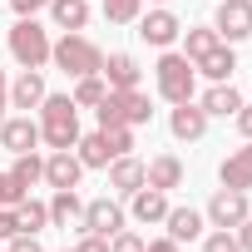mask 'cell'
<instances>
[{"label": "cell", "mask_w": 252, "mask_h": 252, "mask_svg": "<svg viewBox=\"0 0 252 252\" xmlns=\"http://www.w3.org/2000/svg\"><path fill=\"white\" fill-rule=\"evenodd\" d=\"M109 188H119V193H139V188H144V163L129 158V154L114 158V163H109Z\"/></svg>", "instance_id": "obj_19"}, {"label": "cell", "mask_w": 252, "mask_h": 252, "mask_svg": "<svg viewBox=\"0 0 252 252\" xmlns=\"http://www.w3.org/2000/svg\"><path fill=\"white\" fill-rule=\"evenodd\" d=\"M109 94V84H104V74H84L79 84H74V109H99V99Z\"/></svg>", "instance_id": "obj_26"}, {"label": "cell", "mask_w": 252, "mask_h": 252, "mask_svg": "<svg viewBox=\"0 0 252 252\" xmlns=\"http://www.w3.org/2000/svg\"><path fill=\"white\" fill-rule=\"evenodd\" d=\"M15 232H20V218H15V208H0V237L10 242Z\"/></svg>", "instance_id": "obj_33"}, {"label": "cell", "mask_w": 252, "mask_h": 252, "mask_svg": "<svg viewBox=\"0 0 252 252\" xmlns=\"http://www.w3.org/2000/svg\"><path fill=\"white\" fill-rule=\"evenodd\" d=\"M144 10V0H104V20L109 25H134Z\"/></svg>", "instance_id": "obj_28"}, {"label": "cell", "mask_w": 252, "mask_h": 252, "mask_svg": "<svg viewBox=\"0 0 252 252\" xmlns=\"http://www.w3.org/2000/svg\"><path fill=\"white\" fill-rule=\"evenodd\" d=\"M10 55L25 69H40L50 60V35H45V25H35V15H25V20L10 25Z\"/></svg>", "instance_id": "obj_3"}, {"label": "cell", "mask_w": 252, "mask_h": 252, "mask_svg": "<svg viewBox=\"0 0 252 252\" xmlns=\"http://www.w3.org/2000/svg\"><path fill=\"white\" fill-rule=\"evenodd\" d=\"M79 173H84V163H79V154H69V149H55V154L45 158V183H50V188H79Z\"/></svg>", "instance_id": "obj_10"}, {"label": "cell", "mask_w": 252, "mask_h": 252, "mask_svg": "<svg viewBox=\"0 0 252 252\" xmlns=\"http://www.w3.org/2000/svg\"><path fill=\"white\" fill-rule=\"evenodd\" d=\"M40 139L50 149H74L79 144V109L69 94H45L40 104Z\"/></svg>", "instance_id": "obj_1"}, {"label": "cell", "mask_w": 252, "mask_h": 252, "mask_svg": "<svg viewBox=\"0 0 252 252\" xmlns=\"http://www.w3.org/2000/svg\"><path fill=\"white\" fill-rule=\"evenodd\" d=\"M168 129H173V139H183V144H193V139H203L208 134V114L188 99V104H173V119H168Z\"/></svg>", "instance_id": "obj_12"}, {"label": "cell", "mask_w": 252, "mask_h": 252, "mask_svg": "<svg viewBox=\"0 0 252 252\" xmlns=\"http://www.w3.org/2000/svg\"><path fill=\"white\" fill-rule=\"evenodd\" d=\"M178 35H183V25H178L173 10H149V15L139 20V40H144V45H158V50H163V45H173Z\"/></svg>", "instance_id": "obj_8"}, {"label": "cell", "mask_w": 252, "mask_h": 252, "mask_svg": "<svg viewBox=\"0 0 252 252\" xmlns=\"http://www.w3.org/2000/svg\"><path fill=\"white\" fill-rule=\"evenodd\" d=\"M50 15L60 30H84L89 20V0H50Z\"/></svg>", "instance_id": "obj_23"}, {"label": "cell", "mask_w": 252, "mask_h": 252, "mask_svg": "<svg viewBox=\"0 0 252 252\" xmlns=\"http://www.w3.org/2000/svg\"><path fill=\"white\" fill-rule=\"evenodd\" d=\"M104 139H109V154L114 158H124V154L134 149V129H104Z\"/></svg>", "instance_id": "obj_30"}, {"label": "cell", "mask_w": 252, "mask_h": 252, "mask_svg": "<svg viewBox=\"0 0 252 252\" xmlns=\"http://www.w3.org/2000/svg\"><path fill=\"white\" fill-rule=\"evenodd\" d=\"M154 74H158V94H163L168 104H188V99H193V79H198L193 60H183V55H163Z\"/></svg>", "instance_id": "obj_4"}, {"label": "cell", "mask_w": 252, "mask_h": 252, "mask_svg": "<svg viewBox=\"0 0 252 252\" xmlns=\"http://www.w3.org/2000/svg\"><path fill=\"white\" fill-rule=\"evenodd\" d=\"M74 252H109V237H99V232H89V237H84V242H79Z\"/></svg>", "instance_id": "obj_37"}, {"label": "cell", "mask_w": 252, "mask_h": 252, "mask_svg": "<svg viewBox=\"0 0 252 252\" xmlns=\"http://www.w3.org/2000/svg\"><path fill=\"white\" fill-rule=\"evenodd\" d=\"M247 218H252L247 193H237V188H218V193H213V203H208V222H213V227H237V222H247Z\"/></svg>", "instance_id": "obj_6"}, {"label": "cell", "mask_w": 252, "mask_h": 252, "mask_svg": "<svg viewBox=\"0 0 252 252\" xmlns=\"http://www.w3.org/2000/svg\"><path fill=\"white\" fill-rule=\"evenodd\" d=\"M213 30H218L222 40H247V35H252V0H218Z\"/></svg>", "instance_id": "obj_5"}, {"label": "cell", "mask_w": 252, "mask_h": 252, "mask_svg": "<svg viewBox=\"0 0 252 252\" xmlns=\"http://www.w3.org/2000/svg\"><path fill=\"white\" fill-rule=\"evenodd\" d=\"M10 252H45V247L35 242V232H15L10 237Z\"/></svg>", "instance_id": "obj_34"}, {"label": "cell", "mask_w": 252, "mask_h": 252, "mask_svg": "<svg viewBox=\"0 0 252 252\" xmlns=\"http://www.w3.org/2000/svg\"><path fill=\"white\" fill-rule=\"evenodd\" d=\"M218 45H222L218 30H183V60H193V64H198L203 55H213Z\"/></svg>", "instance_id": "obj_24"}, {"label": "cell", "mask_w": 252, "mask_h": 252, "mask_svg": "<svg viewBox=\"0 0 252 252\" xmlns=\"http://www.w3.org/2000/svg\"><path fill=\"white\" fill-rule=\"evenodd\" d=\"M232 119H237V134H242V139H252V104H242Z\"/></svg>", "instance_id": "obj_36"}, {"label": "cell", "mask_w": 252, "mask_h": 252, "mask_svg": "<svg viewBox=\"0 0 252 252\" xmlns=\"http://www.w3.org/2000/svg\"><path fill=\"white\" fill-rule=\"evenodd\" d=\"M0 144H5L10 154H35V144H40V124H35L30 114L5 119V124H0Z\"/></svg>", "instance_id": "obj_9"}, {"label": "cell", "mask_w": 252, "mask_h": 252, "mask_svg": "<svg viewBox=\"0 0 252 252\" xmlns=\"http://www.w3.org/2000/svg\"><path fill=\"white\" fill-rule=\"evenodd\" d=\"M50 60H55L64 74H74V79H84V74H99V69H104V50H99L94 40H84L79 30H64V40H60V45H50Z\"/></svg>", "instance_id": "obj_2"}, {"label": "cell", "mask_w": 252, "mask_h": 252, "mask_svg": "<svg viewBox=\"0 0 252 252\" xmlns=\"http://www.w3.org/2000/svg\"><path fill=\"white\" fill-rule=\"evenodd\" d=\"M193 69H203L213 84H227V79H232V69H237V60H232V50H227V45H218V50H213V55H203Z\"/></svg>", "instance_id": "obj_22"}, {"label": "cell", "mask_w": 252, "mask_h": 252, "mask_svg": "<svg viewBox=\"0 0 252 252\" xmlns=\"http://www.w3.org/2000/svg\"><path fill=\"white\" fill-rule=\"evenodd\" d=\"M168 237L173 242H193V237H203V213L198 208H168Z\"/></svg>", "instance_id": "obj_18"}, {"label": "cell", "mask_w": 252, "mask_h": 252, "mask_svg": "<svg viewBox=\"0 0 252 252\" xmlns=\"http://www.w3.org/2000/svg\"><path fill=\"white\" fill-rule=\"evenodd\" d=\"M74 149H79V163H84V168H109V163H114L104 129H99V134H79V144H74Z\"/></svg>", "instance_id": "obj_21"}, {"label": "cell", "mask_w": 252, "mask_h": 252, "mask_svg": "<svg viewBox=\"0 0 252 252\" xmlns=\"http://www.w3.org/2000/svg\"><path fill=\"white\" fill-rule=\"evenodd\" d=\"M5 109H10V84H5V69H0V124H5Z\"/></svg>", "instance_id": "obj_39"}, {"label": "cell", "mask_w": 252, "mask_h": 252, "mask_svg": "<svg viewBox=\"0 0 252 252\" xmlns=\"http://www.w3.org/2000/svg\"><path fill=\"white\" fill-rule=\"evenodd\" d=\"M144 183L158 188V193L178 188V183H183V158H178V154H158V158H149V163H144Z\"/></svg>", "instance_id": "obj_11"}, {"label": "cell", "mask_w": 252, "mask_h": 252, "mask_svg": "<svg viewBox=\"0 0 252 252\" xmlns=\"http://www.w3.org/2000/svg\"><path fill=\"white\" fill-rule=\"evenodd\" d=\"M149 252H178V242L173 237H158V242H149Z\"/></svg>", "instance_id": "obj_40"}, {"label": "cell", "mask_w": 252, "mask_h": 252, "mask_svg": "<svg viewBox=\"0 0 252 252\" xmlns=\"http://www.w3.org/2000/svg\"><path fill=\"white\" fill-rule=\"evenodd\" d=\"M79 227L99 232V237H114V232H124V208L114 198H94V203H84V222Z\"/></svg>", "instance_id": "obj_7"}, {"label": "cell", "mask_w": 252, "mask_h": 252, "mask_svg": "<svg viewBox=\"0 0 252 252\" xmlns=\"http://www.w3.org/2000/svg\"><path fill=\"white\" fill-rule=\"evenodd\" d=\"M203 252H242V247H237V232L232 227H218V232L203 237Z\"/></svg>", "instance_id": "obj_29"}, {"label": "cell", "mask_w": 252, "mask_h": 252, "mask_svg": "<svg viewBox=\"0 0 252 252\" xmlns=\"http://www.w3.org/2000/svg\"><path fill=\"white\" fill-rule=\"evenodd\" d=\"M129 198H134V218H139V222H163V218H168V193H158V188L144 183V188L129 193Z\"/></svg>", "instance_id": "obj_17"}, {"label": "cell", "mask_w": 252, "mask_h": 252, "mask_svg": "<svg viewBox=\"0 0 252 252\" xmlns=\"http://www.w3.org/2000/svg\"><path fill=\"white\" fill-rule=\"evenodd\" d=\"M20 198H25V193L15 188V178H10V173H0V208H15Z\"/></svg>", "instance_id": "obj_32"}, {"label": "cell", "mask_w": 252, "mask_h": 252, "mask_svg": "<svg viewBox=\"0 0 252 252\" xmlns=\"http://www.w3.org/2000/svg\"><path fill=\"white\" fill-rule=\"evenodd\" d=\"M99 74H104L109 89H139V60L134 55H109Z\"/></svg>", "instance_id": "obj_15"}, {"label": "cell", "mask_w": 252, "mask_h": 252, "mask_svg": "<svg viewBox=\"0 0 252 252\" xmlns=\"http://www.w3.org/2000/svg\"><path fill=\"white\" fill-rule=\"evenodd\" d=\"M50 222H55V227H74V222H84V203H79L74 188H55V198H50Z\"/></svg>", "instance_id": "obj_16"}, {"label": "cell", "mask_w": 252, "mask_h": 252, "mask_svg": "<svg viewBox=\"0 0 252 252\" xmlns=\"http://www.w3.org/2000/svg\"><path fill=\"white\" fill-rule=\"evenodd\" d=\"M237 247H242V252H252V218H247V222H237Z\"/></svg>", "instance_id": "obj_38"}, {"label": "cell", "mask_w": 252, "mask_h": 252, "mask_svg": "<svg viewBox=\"0 0 252 252\" xmlns=\"http://www.w3.org/2000/svg\"><path fill=\"white\" fill-rule=\"evenodd\" d=\"M45 5H50V0H10V10H15L20 20H25V15H35V10H45Z\"/></svg>", "instance_id": "obj_35"}, {"label": "cell", "mask_w": 252, "mask_h": 252, "mask_svg": "<svg viewBox=\"0 0 252 252\" xmlns=\"http://www.w3.org/2000/svg\"><path fill=\"white\" fill-rule=\"evenodd\" d=\"M198 109H203L208 119H213V114H218V119H227V114H237V109H242V94H237L232 84H213V89L203 94V104H198Z\"/></svg>", "instance_id": "obj_20"}, {"label": "cell", "mask_w": 252, "mask_h": 252, "mask_svg": "<svg viewBox=\"0 0 252 252\" xmlns=\"http://www.w3.org/2000/svg\"><path fill=\"white\" fill-rule=\"evenodd\" d=\"M218 178H222V188H237V193H247V188H252V139H247V149H237V154H227V158H222Z\"/></svg>", "instance_id": "obj_14"}, {"label": "cell", "mask_w": 252, "mask_h": 252, "mask_svg": "<svg viewBox=\"0 0 252 252\" xmlns=\"http://www.w3.org/2000/svg\"><path fill=\"white\" fill-rule=\"evenodd\" d=\"M15 218H20V232H40V227H50V203L20 198L15 203Z\"/></svg>", "instance_id": "obj_27"}, {"label": "cell", "mask_w": 252, "mask_h": 252, "mask_svg": "<svg viewBox=\"0 0 252 252\" xmlns=\"http://www.w3.org/2000/svg\"><path fill=\"white\" fill-rule=\"evenodd\" d=\"M45 94H50V89H45V74H40V69H20V79L10 84V104H15V109H25V114H30V109H40V104H45Z\"/></svg>", "instance_id": "obj_13"}, {"label": "cell", "mask_w": 252, "mask_h": 252, "mask_svg": "<svg viewBox=\"0 0 252 252\" xmlns=\"http://www.w3.org/2000/svg\"><path fill=\"white\" fill-rule=\"evenodd\" d=\"M10 178H15V188H20V193H30V188L45 178V158H35V154H15V168H10Z\"/></svg>", "instance_id": "obj_25"}, {"label": "cell", "mask_w": 252, "mask_h": 252, "mask_svg": "<svg viewBox=\"0 0 252 252\" xmlns=\"http://www.w3.org/2000/svg\"><path fill=\"white\" fill-rule=\"evenodd\" d=\"M109 252H149V242L139 232H114L109 237Z\"/></svg>", "instance_id": "obj_31"}]
</instances>
